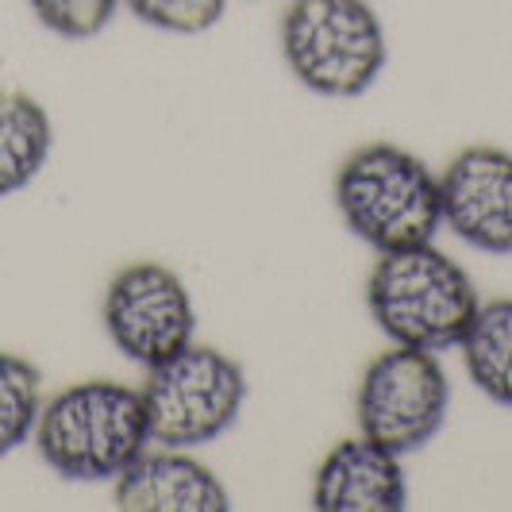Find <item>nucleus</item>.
Wrapping results in <instances>:
<instances>
[{"label": "nucleus", "instance_id": "nucleus-1", "mask_svg": "<svg viewBox=\"0 0 512 512\" xmlns=\"http://www.w3.org/2000/svg\"><path fill=\"white\" fill-rule=\"evenodd\" d=\"M31 443L62 482L112 486L154 439L139 385L85 378L43 401Z\"/></svg>", "mask_w": 512, "mask_h": 512}, {"label": "nucleus", "instance_id": "nucleus-2", "mask_svg": "<svg viewBox=\"0 0 512 512\" xmlns=\"http://www.w3.org/2000/svg\"><path fill=\"white\" fill-rule=\"evenodd\" d=\"M335 212L374 255L436 243L443 228L439 174L409 147L366 143L335 170Z\"/></svg>", "mask_w": 512, "mask_h": 512}, {"label": "nucleus", "instance_id": "nucleus-3", "mask_svg": "<svg viewBox=\"0 0 512 512\" xmlns=\"http://www.w3.org/2000/svg\"><path fill=\"white\" fill-rule=\"evenodd\" d=\"M478 305L482 297L466 266L436 243L385 251L366 278V312L374 328L401 347H459Z\"/></svg>", "mask_w": 512, "mask_h": 512}, {"label": "nucleus", "instance_id": "nucleus-4", "mask_svg": "<svg viewBox=\"0 0 512 512\" xmlns=\"http://www.w3.org/2000/svg\"><path fill=\"white\" fill-rule=\"evenodd\" d=\"M285 70L324 101H355L385 74L389 39L370 0H289L282 16Z\"/></svg>", "mask_w": 512, "mask_h": 512}, {"label": "nucleus", "instance_id": "nucleus-5", "mask_svg": "<svg viewBox=\"0 0 512 512\" xmlns=\"http://www.w3.org/2000/svg\"><path fill=\"white\" fill-rule=\"evenodd\" d=\"M139 393L158 447L201 451L239 424L251 382L239 359L193 339L174 359L151 366Z\"/></svg>", "mask_w": 512, "mask_h": 512}, {"label": "nucleus", "instance_id": "nucleus-6", "mask_svg": "<svg viewBox=\"0 0 512 512\" xmlns=\"http://www.w3.org/2000/svg\"><path fill=\"white\" fill-rule=\"evenodd\" d=\"M451 416V378L439 351L389 343L366 362L355 389L359 436L409 459L443 432Z\"/></svg>", "mask_w": 512, "mask_h": 512}, {"label": "nucleus", "instance_id": "nucleus-7", "mask_svg": "<svg viewBox=\"0 0 512 512\" xmlns=\"http://www.w3.org/2000/svg\"><path fill=\"white\" fill-rule=\"evenodd\" d=\"M101 324L124 359L151 370L197 339V305L174 266L139 258L104 285Z\"/></svg>", "mask_w": 512, "mask_h": 512}, {"label": "nucleus", "instance_id": "nucleus-8", "mask_svg": "<svg viewBox=\"0 0 512 512\" xmlns=\"http://www.w3.org/2000/svg\"><path fill=\"white\" fill-rule=\"evenodd\" d=\"M443 228L470 251L512 258V151L474 143L439 174Z\"/></svg>", "mask_w": 512, "mask_h": 512}, {"label": "nucleus", "instance_id": "nucleus-9", "mask_svg": "<svg viewBox=\"0 0 512 512\" xmlns=\"http://www.w3.org/2000/svg\"><path fill=\"white\" fill-rule=\"evenodd\" d=\"M316 512H405V459L366 436L339 439L312 474Z\"/></svg>", "mask_w": 512, "mask_h": 512}, {"label": "nucleus", "instance_id": "nucleus-10", "mask_svg": "<svg viewBox=\"0 0 512 512\" xmlns=\"http://www.w3.org/2000/svg\"><path fill=\"white\" fill-rule=\"evenodd\" d=\"M120 512H228L231 493L197 451L151 443L112 482Z\"/></svg>", "mask_w": 512, "mask_h": 512}, {"label": "nucleus", "instance_id": "nucleus-11", "mask_svg": "<svg viewBox=\"0 0 512 512\" xmlns=\"http://www.w3.org/2000/svg\"><path fill=\"white\" fill-rule=\"evenodd\" d=\"M51 112L24 89L0 93V201L24 193L51 162Z\"/></svg>", "mask_w": 512, "mask_h": 512}, {"label": "nucleus", "instance_id": "nucleus-12", "mask_svg": "<svg viewBox=\"0 0 512 512\" xmlns=\"http://www.w3.org/2000/svg\"><path fill=\"white\" fill-rule=\"evenodd\" d=\"M459 355L474 389L493 405L512 409V297L478 305L459 339Z\"/></svg>", "mask_w": 512, "mask_h": 512}, {"label": "nucleus", "instance_id": "nucleus-13", "mask_svg": "<svg viewBox=\"0 0 512 512\" xmlns=\"http://www.w3.org/2000/svg\"><path fill=\"white\" fill-rule=\"evenodd\" d=\"M43 401V370L20 351H0V459L31 443Z\"/></svg>", "mask_w": 512, "mask_h": 512}, {"label": "nucleus", "instance_id": "nucleus-14", "mask_svg": "<svg viewBox=\"0 0 512 512\" xmlns=\"http://www.w3.org/2000/svg\"><path fill=\"white\" fill-rule=\"evenodd\" d=\"M27 8L43 31L66 43H89L108 31L124 0H27Z\"/></svg>", "mask_w": 512, "mask_h": 512}, {"label": "nucleus", "instance_id": "nucleus-15", "mask_svg": "<svg viewBox=\"0 0 512 512\" xmlns=\"http://www.w3.org/2000/svg\"><path fill=\"white\" fill-rule=\"evenodd\" d=\"M124 8L166 35H205L224 20L228 0H124Z\"/></svg>", "mask_w": 512, "mask_h": 512}]
</instances>
